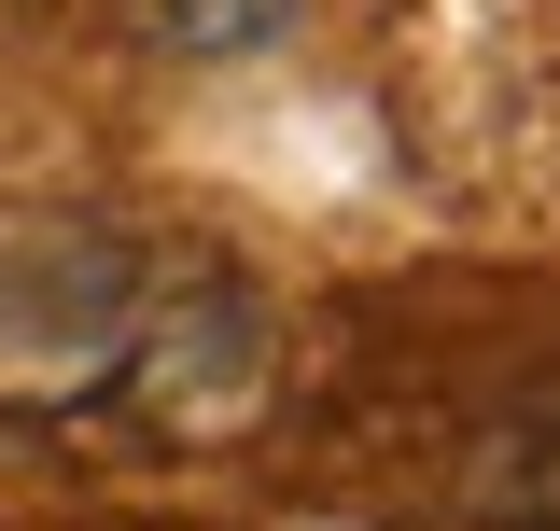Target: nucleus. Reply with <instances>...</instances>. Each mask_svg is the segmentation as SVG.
<instances>
[{
	"mask_svg": "<svg viewBox=\"0 0 560 531\" xmlns=\"http://www.w3.org/2000/svg\"><path fill=\"white\" fill-rule=\"evenodd\" d=\"M253 364H267V322L210 252H168L84 197L0 210V420H98V405L183 392L238 405Z\"/></svg>",
	"mask_w": 560,
	"mask_h": 531,
	"instance_id": "f257e3e1",
	"label": "nucleus"
},
{
	"mask_svg": "<svg viewBox=\"0 0 560 531\" xmlns=\"http://www.w3.org/2000/svg\"><path fill=\"white\" fill-rule=\"evenodd\" d=\"M154 28H183V57H238V43L280 28V0H168Z\"/></svg>",
	"mask_w": 560,
	"mask_h": 531,
	"instance_id": "f03ea898",
	"label": "nucleus"
}]
</instances>
